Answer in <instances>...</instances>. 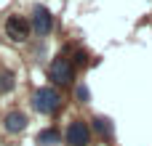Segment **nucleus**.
<instances>
[{
    "label": "nucleus",
    "mask_w": 152,
    "mask_h": 146,
    "mask_svg": "<svg viewBox=\"0 0 152 146\" xmlns=\"http://www.w3.org/2000/svg\"><path fill=\"white\" fill-rule=\"evenodd\" d=\"M67 144L69 146H88L91 144V125L86 120H72L67 125V133H64Z\"/></svg>",
    "instance_id": "nucleus-4"
},
{
    "label": "nucleus",
    "mask_w": 152,
    "mask_h": 146,
    "mask_svg": "<svg viewBox=\"0 0 152 146\" xmlns=\"http://www.w3.org/2000/svg\"><path fill=\"white\" fill-rule=\"evenodd\" d=\"M91 128H94L99 136H104V138H112V122H110L107 117H94V120H91Z\"/></svg>",
    "instance_id": "nucleus-8"
},
{
    "label": "nucleus",
    "mask_w": 152,
    "mask_h": 146,
    "mask_svg": "<svg viewBox=\"0 0 152 146\" xmlns=\"http://www.w3.org/2000/svg\"><path fill=\"white\" fill-rule=\"evenodd\" d=\"M16 88V74L11 69H0V96L3 93H11Z\"/></svg>",
    "instance_id": "nucleus-9"
},
{
    "label": "nucleus",
    "mask_w": 152,
    "mask_h": 146,
    "mask_svg": "<svg viewBox=\"0 0 152 146\" xmlns=\"http://www.w3.org/2000/svg\"><path fill=\"white\" fill-rule=\"evenodd\" d=\"M48 77H51L56 85L67 88V85H72V80H75V64H72L67 56H56V59L51 61V66H48Z\"/></svg>",
    "instance_id": "nucleus-2"
},
{
    "label": "nucleus",
    "mask_w": 152,
    "mask_h": 146,
    "mask_svg": "<svg viewBox=\"0 0 152 146\" xmlns=\"http://www.w3.org/2000/svg\"><path fill=\"white\" fill-rule=\"evenodd\" d=\"M75 64H77V66L88 64V53H86V51H77V53H75Z\"/></svg>",
    "instance_id": "nucleus-11"
},
{
    "label": "nucleus",
    "mask_w": 152,
    "mask_h": 146,
    "mask_svg": "<svg viewBox=\"0 0 152 146\" xmlns=\"http://www.w3.org/2000/svg\"><path fill=\"white\" fill-rule=\"evenodd\" d=\"M29 32H32V24L24 16L13 13V16L5 19V37H11L13 43H27L29 40Z\"/></svg>",
    "instance_id": "nucleus-3"
},
{
    "label": "nucleus",
    "mask_w": 152,
    "mask_h": 146,
    "mask_svg": "<svg viewBox=\"0 0 152 146\" xmlns=\"http://www.w3.org/2000/svg\"><path fill=\"white\" fill-rule=\"evenodd\" d=\"M32 106H35V112H40V114H45V117H48V114H56L59 106H61V93H59L56 88H51V85H43V88L35 90Z\"/></svg>",
    "instance_id": "nucleus-1"
},
{
    "label": "nucleus",
    "mask_w": 152,
    "mask_h": 146,
    "mask_svg": "<svg viewBox=\"0 0 152 146\" xmlns=\"http://www.w3.org/2000/svg\"><path fill=\"white\" fill-rule=\"evenodd\" d=\"M35 141L40 146H56V144H61V136H59V130H53V128H43Z\"/></svg>",
    "instance_id": "nucleus-7"
},
{
    "label": "nucleus",
    "mask_w": 152,
    "mask_h": 146,
    "mask_svg": "<svg viewBox=\"0 0 152 146\" xmlns=\"http://www.w3.org/2000/svg\"><path fill=\"white\" fill-rule=\"evenodd\" d=\"M75 98H77L80 104H88V101H91V90H88V85H77V88H75Z\"/></svg>",
    "instance_id": "nucleus-10"
},
{
    "label": "nucleus",
    "mask_w": 152,
    "mask_h": 146,
    "mask_svg": "<svg viewBox=\"0 0 152 146\" xmlns=\"http://www.w3.org/2000/svg\"><path fill=\"white\" fill-rule=\"evenodd\" d=\"M3 128H5L8 133H21V130L27 128V114H24V112H8L5 120H3Z\"/></svg>",
    "instance_id": "nucleus-6"
},
{
    "label": "nucleus",
    "mask_w": 152,
    "mask_h": 146,
    "mask_svg": "<svg viewBox=\"0 0 152 146\" xmlns=\"http://www.w3.org/2000/svg\"><path fill=\"white\" fill-rule=\"evenodd\" d=\"M29 24H32V29H35L40 37H45V35H51V29H53V16H51V11H48L45 5H35Z\"/></svg>",
    "instance_id": "nucleus-5"
}]
</instances>
